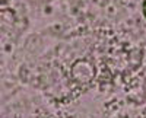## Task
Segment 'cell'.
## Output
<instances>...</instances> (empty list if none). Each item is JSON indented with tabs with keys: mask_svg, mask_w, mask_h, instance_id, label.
Masks as SVG:
<instances>
[{
	"mask_svg": "<svg viewBox=\"0 0 146 118\" xmlns=\"http://www.w3.org/2000/svg\"><path fill=\"white\" fill-rule=\"evenodd\" d=\"M145 13H146V3H145Z\"/></svg>",
	"mask_w": 146,
	"mask_h": 118,
	"instance_id": "1",
	"label": "cell"
}]
</instances>
